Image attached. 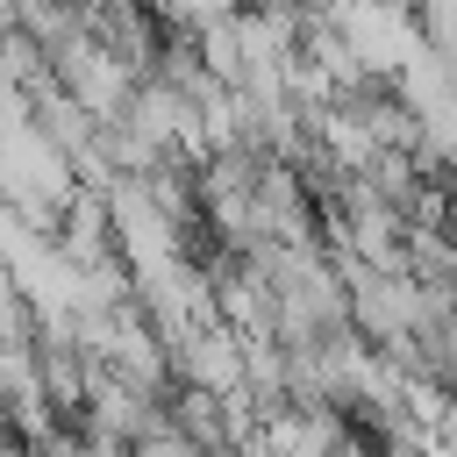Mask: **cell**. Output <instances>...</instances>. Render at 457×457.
<instances>
[]
</instances>
